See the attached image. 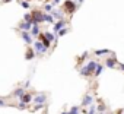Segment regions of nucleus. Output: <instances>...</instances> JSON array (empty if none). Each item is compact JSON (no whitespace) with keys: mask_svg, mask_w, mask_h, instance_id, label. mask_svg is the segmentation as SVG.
Returning a JSON list of instances; mask_svg holds the SVG:
<instances>
[{"mask_svg":"<svg viewBox=\"0 0 124 114\" xmlns=\"http://www.w3.org/2000/svg\"><path fill=\"white\" fill-rule=\"evenodd\" d=\"M61 114H70V113H61Z\"/></svg>","mask_w":124,"mask_h":114,"instance_id":"obj_33","label":"nucleus"},{"mask_svg":"<svg viewBox=\"0 0 124 114\" xmlns=\"http://www.w3.org/2000/svg\"><path fill=\"white\" fill-rule=\"evenodd\" d=\"M96 67H98V63H96V62H89L86 66H83V67L80 69V75H82V76H91V75L95 73Z\"/></svg>","mask_w":124,"mask_h":114,"instance_id":"obj_1","label":"nucleus"},{"mask_svg":"<svg viewBox=\"0 0 124 114\" xmlns=\"http://www.w3.org/2000/svg\"><path fill=\"white\" fill-rule=\"evenodd\" d=\"M38 40H39V41H41L47 48H50V47H51V41L47 38V35H45L44 32H39V34H38Z\"/></svg>","mask_w":124,"mask_h":114,"instance_id":"obj_8","label":"nucleus"},{"mask_svg":"<svg viewBox=\"0 0 124 114\" xmlns=\"http://www.w3.org/2000/svg\"><path fill=\"white\" fill-rule=\"evenodd\" d=\"M28 2H31V0H28Z\"/></svg>","mask_w":124,"mask_h":114,"instance_id":"obj_35","label":"nucleus"},{"mask_svg":"<svg viewBox=\"0 0 124 114\" xmlns=\"http://www.w3.org/2000/svg\"><path fill=\"white\" fill-rule=\"evenodd\" d=\"M51 13H53V16L55 19H61V15H63V12H60V10H53Z\"/></svg>","mask_w":124,"mask_h":114,"instance_id":"obj_19","label":"nucleus"},{"mask_svg":"<svg viewBox=\"0 0 124 114\" xmlns=\"http://www.w3.org/2000/svg\"><path fill=\"white\" fill-rule=\"evenodd\" d=\"M78 8H79V5H76L73 0H66V2L63 3V10L66 13H69V15H73L78 10Z\"/></svg>","mask_w":124,"mask_h":114,"instance_id":"obj_2","label":"nucleus"},{"mask_svg":"<svg viewBox=\"0 0 124 114\" xmlns=\"http://www.w3.org/2000/svg\"><path fill=\"white\" fill-rule=\"evenodd\" d=\"M105 66H107V67H111V69H114V67L118 66V65H117V60H115V56H112L111 59H107V60H105Z\"/></svg>","mask_w":124,"mask_h":114,"instance_id":"obj_11","label":"nucleus"},{"mask_svg":"<svg viewBox=\"0 0 124 114\" xmlns=\"http://www.w3.org/2000/svg\"><path fill=\"white\" fill-rule=\"evenodd\" d=\"M53 2H54V5H58V3H60V0H53Z\"/></svg>","mask_w":124,"mask_h":114,"instance_id":"obj_30","label":"nucleus"},{"mask_svg":"<svg viewBox=\"0 0 124 114\" xmlns=\"http://www.w3.org/2000/svg\"><path fill=\"white\" fill-rule=\"evenodd\" d=\"M23 94H25V88H18V89L13 91V95H15V97H19V98H21Z\"/></svg>","mask_w":124,"mask_h":114,"instance_id":"obj_16","label":"nucleus"},{"mask_svg":"<svg viewBox=\"0 0 124 114\" xmlns=\"http://www.w3.org/2000/svg\"><path fill=\"white\" fill-rule=\"evenodd\" d=\"M32 25H34V22H31V21H22V22H19V29L21 31H31Z\"/></svg>","mask_w":124,"mask_h":114,"instance_id":"obj_6","label":"nucleus"},{"mask_svg":"<svg viewBox=\"0 0 124 114\" xmlns=\"http://www.w3.org/2000/svg\"><path fill=\"white\" fill-rule=\"evenodd\" d=\"M34 48H35V53H37V56H42V54H45L47 53V47L38 40V41H34Z\"/></svg>","mask_w":124,"mask_h":114,"instance_id":"obj_3","label":"nucleus"},{"mask_svg":"<svg viewBox=\"0 0 124 114\" xmlns=\"http://www.w3.org/2000/svg\"><path fill=\"white\" fill-rule=\"evenodd\" d=\"M44 12H47V13H51V12H53V5L47 3V5L44 6Z\"/></svg>","mask_w":124,"mask_h":114,"instance_id":"obj_20","label":"nucleus"},{"mask_svg":"<svg viewBox=\"0 0 124 114\" xmlns=\"http://www.w3.org/2000/svg\"><path fill=\"white\" fill-rule=\"evenodd\" d=\"M21 6L23 8V9H29V2H28V0H21Z\"/></svg>","mask_w":124,"mask_h":114,"instance_id":"obj_21","label":"nucleus"},{"mask_svg":"<svg viewBox=\"0 0 124 114\" xmlns=\"http://www.w3.org/2000/svg\"><path fill=\"white\" fill-rule=\"evenodd\" d=\"M42 107H44V104H35V108H34V110L37 111V110H41Z\"/></svg>","mask_w":124,"mask_h":114,"instance_id":"obj_27","label":"nucleus"},{"mask_svg":"<svg viewBox=\"0 0 124 114\" xmlns=\"http://www.w3.org/2000/svg\"><path fill=\"white\" fill-rule=\"evenodd\" d=\"M31 15H32V22H34V24H41V22H44V19H42L44 13H42L39 9H34V10L31 12Z\"/></svg>","mask_w":124,"mask_h":114,"instance_id":"obj_4","label":"nucleus"},{"mask_svg":"<svg viewBox=\"0 0 124 114\" xmlns=\"http://www.w3.org/2000/svg\"><path fill=\"white\" fill-rule=\"evenodd\" d=\"M79 3H83V0H79Z\"/></svg>","mask_w":124,"mask_h":114,"instance_id":"obj_32","label":"nucleus"},{"mask_svg":"<svg viewBox=\"0 0 124 114\" xmlns=\"http://www.w3.org/2000/svg\"><path fill=\"white\" fill-rule=\"evenodd\" d=\"M32 99H34V98H32V95H31L29 92H25V94H23V95L19 98V101H21V102H25V104H29V102H32Z\"/></svg>","mask_w":124,"mask_h":114,"instance_id":"obj_12","label":"nucleus"},{"mask_svg":"<svg viewBox=\"0 0 124 114\" xmlns=\"http://www.w3.org/2000/svg\"><path fill=\"white\" fill-rule=\"evenodd\" d=\"M3 2H5V3H10V2H12V0H3Z\"/></svg>","mask_w":124,"mask_h":114,"instance_id":"obj_31","label":"nucleus"},{"mask_svg":"<svg viewBox=\"0 0 124 114\" xmlns=\"http://www.w3.org/2000/svg\"><path fill=\"white\" fill-rule=\"evenodd\" d=\"M42 19H44V22H48V24H55V18L53 16V13H44V16H42Z\"/></svg>","mask_w":124,"mask_h":114,"instance_id":"obj_13","label":"nucleus"},{"mask_svg":"<svg viewBox=\"0 0 124 114\" xmlns=\"http://www.w3.org/2000/svg\"><path fill=\"white\" fill-rule=\"evenodd\" d=\"M45 101H47V95L45 94H37L34 97V99H32L34 104H44Z\"/></svg>","mask_w":124,"mask_h":114,"instance_id":"obj_9","label":"nucleus"},{"mask_svg":"<svg viewBox=\"0 0 124 114\" xmlns=\"http://www.w3.org/2000/svg\"><path fill=\"white\" fill-rule=\"evenodd\" d=\"M102 70H104V66L98 63V67H96V70H95V73H93V76H95V78H98V76L101 75V72H102Z\"/></svg>","mask_w":124,"mask_h":114,"instance_id":"obj_18","label":"nucleus"},{"mask_svg":"<svg viewBox=\"0 0 124 114\" xmlns=\"http://www.w3.org/2000/svg\"><path fill=\"white\" fill-rule=\"evenodd\" d=\"M18 108H21V110H23V108H26V104H25V102H19V105H18Z\"/></svg>","mask_w":124,"mask_h":114,"instance_id":"obj_26","label":"nucleus"},{"mask_svg":"<svg viewBox=\"0 0 124 114\" xmlns=\"http://www.w3.org/2000/svg\"><path fill=\"white\" fill-rule=\"evenodd\" d=\"M92 101H93V98H92V95H89V94H86V95L83 97V101H82V105H83V107H86V105H91V104H92Z\"/></svg>","mask_w":124,"mask_h":114,"instance_id":"obj_14","label":"nucleus"},{"mask_svg":"<svg viewBox=\"0 0 124 114\" xmlns=\"http://www.w3.org/2000/svg\"><path fill=\"white\" fill-rule=\"evenodd\" d=\"M67 32H69V29H67V28L64 26L63 29H60V31H58V34H57V35H58V37H63V35H66Z\"/></svg>","mask_w":124,"mask_h":114,"instance_id":"obj_23","label":"nucleus"},{"mask_svg":"<svg viewBox=\"0 0 124 114\" xmlns=\"http://www.w3.org/2000/svg\"><path fill=\"white\" fill-rule=\"evenodd\" d=\"M118 67H120L121 70H124V65H121V63H120V65H118Z\"/></svg>","mask_w":124,"mask_h":114,"instance_id":"obj_29","label":"nucleus"},{"mask_svg":"<svg viewBox=\"0 0 124 114\" xmlns=\"http://www.w3.org/2000/svg\"><path fill=\"white\" fill-rule=\"evenodd\" d=\"M79 110H80V108H79L78 105H75V107H72V108H70V111H69V113H70V114H79Z\"/></svg>","mask_w":124,"mask_h":114,"instance_id":"obj_22","label":"nucleus"},{"mask_svg":"<svg viewBox=\"0 0 124 114\" xmlns=\"http://www.w3.org/2000/svg\"><path fill=\"white\" fill-rule=\"evenodd\" d=\"M47 2H51V0H47Z\"/></svg>","mask_w":124,"mask_h":114,"instance_id":"obj_34","label":"nucleus"},{"mask_svg":"<svg viewBox=\"0 0 124 114\" xmlns=\"http://www.w3.org/2000/svg\"><path fill=\"white\" fill-rule=\"evenodd\" d=\"M21 37H22V40H23L28 45L34 42V41H32V35H31L29 31H21Z\"/></svg>","mask_w":124,"mask_h":114,"instance_id":"obj_7","label":"nucleus"},{"mask_svg":"<svg viewBox=\"0 0 124 114\" xmlns=\"http://www.w3.org/2000/svg\"><path fill=\"white\" fill-rule=\"evenodd\" d=\"M104 110H105V105H104V102H101V104H99V107H98V111H99V113H102Z\"/></svg>","mask_w":124,"mask_h":114,"instance_id":"obj_25","label":"nucleus"},{"mask_svg":"<svg viewBox=\"0 0 124 114\" xmlns=\"http://www.w3.org/2000/svg\"><path fill=\"white\" fill-rule=\"evenodd\" d=\"M29 32H31V35H34V37H38V34L41 32V31H39V24H34Z\"/></svg>","mask_w":124,"mask_h":114,"instance_id":"obj_15","label":"nucleus"},{"mask_svg":"<svg viewBox=\"0 0 124 114\" xmlns=\"http://www.w3.org/2000/svg\"><path fill=\"white\" fill-rule=\"evenodd\" d=\"M95 113H96V108H95V105H92V107H91V110H89L86 114H95Z\"/></svg>","mask_w":124,"mask_h":114,"instance_id":"obj_24","label":"nucleus"},{"mask_svg":"<svg viewBox=\"0 0 124 114\" xmlns=\"http://www.w3.org/2000/svg\"><path fill=\"white\" fill-rule=\"evenodd\" d=\"M64 26H66V21H64V19H58V21L54 24V29H53V32L57 35L58 31H60V29H63Z\"/></svg>","mask_w":124,"mask_h":114,"instance_id":"obj_5","label":"nucleus"},{"mask_svg":"<svg viewBox=\"0 0 124 114\" xmlns=\"http://www.w3.org/2000/svg\"><path fill=\"white\" fill-rule=\"evenodd\" d=\"M35 56H37L35 48L28 47V48H26V51H25V60H32V59H35Z\"/></svg>","mask_w":124,"mask_h":114,"instance_id":"obj_10","label":"nucleus"},{"mask_svg":"<svg viewBox=\"0 0 124 114\" xmlns=\"http://www.w3.org/2000/svg\"><path fill=\"white\" fill-rule=\"evenodd\" d=\"M95 54L96 56H104V54H111V51L107 50V48H104V50H95Z\"/></svg>","mask_w":124,"mask_h":114,"instance_id":"obj_17","label":"nucleus"},{"mask_svg":"<svg viewBox=\"0 0 124 114\" xmlns=\"http://www.w3.org/2000/svg\"><path fill=\"white\" fill-rule=\"evenodd\" d=\"M3 105H5V101H3L2 98H0V107H3Z\"/></svg>","mask_w":124,"mask_h":114,"instance_id":"obj_28","label":"nucleus"}]
</instances>
